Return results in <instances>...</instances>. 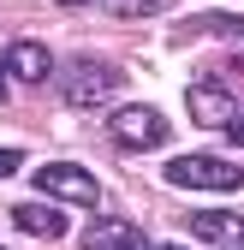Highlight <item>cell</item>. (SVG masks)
Returning <instances> with one entry per match:
<instances>
[{"label": "cell", "instance_id": "obj_1", "mask_svg": "<svg viewBox=\"0 0 244 250\" xmlns=\"http://www.w3.org/2000/svg\"><path fill=\"white\" fill-rule=\"evenodd\" d=\"M161 179L179 185V191H215V197L244 191V167L238 161H221V155H173Z\"/></svg>", "mask_w": 244, "mask_h": 250}, {"label": "cell", "instance_id": "obj_2", "mask_svg": "<svg viewBox=\"0 0 244 250\" xmlns=\"http://www.w3.org/2000/svg\"><path fill=\"white\" fill-rule=\"evenodd\" d=\"M113 89H119V66H107V60H72L66 72H60V96H66L72 107H102V102H113Z\"/></svg>", "mask_w": 244, "mask_h": 250}, {"label": "cell", "instance_id": "obj_3", "mask_svg": "<svg viewBox=\"0 0 244 250\" xmlns=\"http://www.w3.org/2000/svg\"><path fill=\"white\" fill-rule=\"evenodd\" d=\"M107 137L125 155H149V149H161L173 131H167V113H155V107H113L107 113Z\"/></svg>", "mask_w": 244, "mask_h": 250}, {"label": "cell", "instance_id": "obj_4", "mask_svg": "<svg viewBox=\"0 0 244 250\" xmlns=\"http://www.w3.org/2000/svg\"><path fill=\"white\" fill-rule=\"evenodd\" d=\"M36 191L54 197V203L96 208V203H102V179L89 173V167H78V161H48V167H36Z\"/></svg>", "mask_w": 244, "mask_h": 250}, {"label": "cell", "instance_id": "obj_5", "mask_svg": "<svg viewBox=\"0 0 244 250\" xmlns=\"http://www.w3.org/2000/svg\"><path fill=\"white\" fill-rule=\"evenodd\" d=\"M185 107H191V119L203 125V131H226V119L238 113L232 89H226L221 78H197V83H191V96H185Z\"/></svg>", "mask_w": 244, "mask_h": 250}, {"label": "cell", "instance_id": "obj_6", "mask_svg": "<svg viewBox=\"0 0 244 250\" xmlns=\"http://www.w3.org/2000/svg\"><path fill=\"white\" fill-rule=\"evenodd\" d=\"M83 250H149V238H143V227L119 221V214H102V221L83 232Z\"/></svg>", "mask_w": 244, "mask_h": 250}, {"label": "cell", "instance_id": "obj_7", "mask_svg": "<svg viewBox=\"0 0 244 250\" xmlns=\"http://www.w3.org/2000/svg\"><path fill=\"white\" fill-rule=\"evenodd\" d=\"M6 78H18V83L54 78V54H48L42 42H12V48H6Z\"/></svg>", "mask_w": 244, "mask_h": 250}, {"label": "cell", "instance_id": "obj_8", "mask_svg": "<svg viewBox=\"0 0 244 250\" xmlns=\"http://www.w3.org/2000/svg\"><path fill=\"white\" fill-rule=\"evenodd\" d=\"M203 244H244V214H226V208H208V214H191V221H185Z\"/></svg>", "mask_w": 244, "mask_h": 250}, {"label": "cell", "instance_id": "obj_9", "mask_svg": "<svg viewBox=\"0 0 244 250\" xmlns=\"http://www.w3.org/2000/svg\"><path fill=\"white\" fill-rule=\"evenodd\" d=\"M12 227L30 232V238H66V214H60V203H18L12 208Z\"/></svg>", "mask_w": 244, "mask_h": 250}, {"label": "cell", "instance_id": "obj_10", "mask_svg": "<svg viewBox=\"0 0 244 250\" xmlns=\"http://www.w3.org/2000/svg\"><path fill=\"white\" fill-rule=\"evenodd\" d=\"M179 36H185V42H197V36H221V42H232V36H244V18H238V12H197V18L179 24Z\"/></svg>", "mask_w": 244, "mask_h": 250}, {"label": "cell", "instance_id": "obj_11", "mask_svg": "<svg viewBox=\"0 0 244 250\" xmlns=\"http://www.w3.org/2000/svg\"><path fill=\"white\" fill-rule=\"evenodd\" d=\"M107 6H113V18H155V12L179 6V0H107Z\"/></svg>", "mask_w": 244, "mask_h": 250}, {"label": "cell", "instance_id": "obj_12", "mask_svg": "<svg viewBox=\"0 0 244 250\" xmlns=\"http://www.w3.org/2000/svg\"><path fill=\"white\" fill-rule=\"evenodd\" d=\"M18 167H24V155H18V149H0V179H12Z\"/></svg>", "mask_w": 244, "mask_h": 250}, {"label": "cell", "instance_id": "obj_13", "mask_svg": "<svg viewBox=\"0 0 244 250\" xmlns=\"http://www.w3.org/2000/svg\"><path fill=\"white\" fill-rule=\"evenodd\" d=\"M226 137H232V143L244 149V113H232V119H226Z\"/></svg>", "mask_w": 244, "mask_h": 250}, {"label": "cell", "instance_id": "obj_14", "mask_svg": "<svg viewBox=\"0 0 244 250\" xmlns=\"http://www.w3.org/2000/svg\"><path fill=\"white\" fill-rule=\"evenodd\" d=\"M6 89H12V83H6V66H0V102H6Z\"/></svg>", "mask_w": 244, "mask_h": 250}, {"label": "cell", "instance_id": "obj_15", "mask_svg": "<svg viewBox=\"0 0 244 250\" xmlns=\"http://www.w3.org/2000/svg\"><path fill=\"white\" fill-rule=\"evenodd\" d=\"M60 6H96V0H60Z\"/></svg>", "mask_w": 244, "mask_h": 250}, {"label": "cell", "instance_id": "obj_16", "mask_svg": "<svg viewBox=\"0 0 244 250\" xmlns=\"http://www.w3.org/2000/svg\"><path fill=\"white\" fill-rule=\"evenodd\" d=\"M149 250H185V244H149Z\"/></svg>", "mask_w": 244, "mask_h": 250}, {"label": "cell", "instance_id": "obj_17", "mask_svg": "<svg viewBox=\"0 0 244 250\" xmlns=\"http://www.w3.org/2000/svg\"><path fill=\"white\" fill-rule=\"evenodd\" d=\"M232 250H244V244H232Z\"/></svg>", "mask_w": 244, "mask_h": 250}]
</instances>
